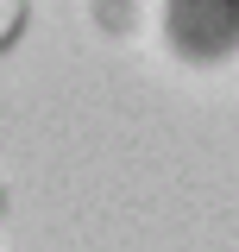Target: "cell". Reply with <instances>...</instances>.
I'll return each instance as SVG.
<instances>
[{
  "instance_id": "1",
  "label": "cell",
  "mask_w": 239,
  "mask_h": 252,
  "mask_svg": "<svg viewBox=\"0 0 239 252\" xmlns=\"http://www.w3.org/2000/svg\"><path fill=\"white\" fill-rule=\"evenodd\" d=\"M26 32V0H0V51Z\"/></svg>"
},
{
  "instance_id": "2",
  "label": "cell",
  "mask_w": 239,
  "mask_h": 252,
  "mask_svg": "<svg viewBox=\"0 0 239 252\" xmlns=\"http://www.w3.org/2000/svg\"><path fill=\"white\" fill-rule=\"evenodd\" d=\"M0 202H6V183H0Z\"/></svg>"
}]
</instances>
